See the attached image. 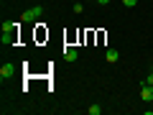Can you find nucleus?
<instances>
[{"label":"nucleus","instance_id":"obj_9","mask_svg":"<svg viewBox=\"0 0 153 115\" xmlns=\"http://www.w3.org/2000/svg\"><path fill=\"white\" fill-rule=\"evenodd\" d=\"M148 84H153V72H148Z\"/></svg>","mask_w":153,"mask_h":115},{"label":"nucleus","instance_id":"obj_4","mask_svg":"<svg viewBox=\"0 0 153 115\" xmlns=\"http://www.w3.org/2000/svg\"><path fill=\"white\" fill-rule=\"evenodd\" d=\"M64 59L66 61H76V59H79V51H76L74 46H66V49H64Z\"/></svg>","mask_w":153,"mask_h":115},{"label":"nucleus","instance_id":"obj_8","mask_svg":"<svg viewBox=\"0 0 153 115\" xmlns=\"http://www.w3.org/2000/svg\"><path fill=\"white\" fill-rule=\"evenodd\" d=\"M135 3H138V0H123V5H128V8H133Z\"/></svg>","mask_w":153,"mask_h":115},{"label":"nucleus","instance_id":"obj_2","mask_svg":"<svg viewBox=\"0 0 153 115\" xmlns=\"http://www.w3.org/2000/svg\"><path fill=\"white\" fill-rule=\"evenodd\" d=\"M41 13H44V8H41V5H33V8H28V10H23L21 18H23V23H31V21H36Z\"/></svg>","mask_w":153,"mask_h":115},{"label":"nucleus","instance_id":"obj_3","mask_svg":"<svg viewBox=\"0 0 153 115\" xmlns=\"http://www.w3.org/2000/svg\"><path fill=\"white\" fill-rule=\"evenodd\" d=\"M13 72H16V66H13L10 61H5V64L0 66V79H3V82H5L8 77H13Z\"/></svg>","mask_w":153,"mask_h":115},{"label":"nucleus","instance_id":"obj_1","mask_svg":"<svg viewBox=\"0 0 153 115\" xmlns=\"http://www.w3.org/2000/svg\"><path fill=\"white\" fill-rule=\"evenodd\" d=\"M18 41V23H3V46H10Z\"/></svg>","mask_w":153,"mask_h":115},{"label":"nucleus","instance_id":"obj_10","mask_svg":"<svg viewBox=\"0 0 153 115\" xmlns=\"http://www.w3.org/2000/svg\"><path fill=\"white\" fill-rule=\"evenodd\" d=\"M97 3H100V5H107V3H110V0H97Z\"/></svg>","mask_w":153,"mask_h":115},{"label":"nucleus","instance_id":"obj_6","mask_svg":"<svg viewBox=\"0 0 153 115\" xmlns=\"http://www.w3.org/2000/svg\"><path fill=\"white\" fill-rule=\"evenodd\" d=\"M105 56H107V61H110V64H115V61L120 59V54H117L115 49H107V54H105Z\"/></svg>","mask_w":153,"mask_h":115},{"label":"nucleus","instance_id":"obj_7","mask_svg":"<svg viewBox=\"0 0 153 115\" xmlns=\"http://www.w3.org/2000/svg\"><path fill=\"white\" fill-rule=\"evenodd\" d=\"M102 113V108H100V105H92V108H89V115H100Z\"/></svg>","mask_w":153,"mask_h":115},{"label":"nucleus","instance_id":"obj_5","mask_svg":"<svg viewBox=\"0 0 153 115\" xmlns=\"http://www.w3.org/2000/svg\"><path fill=\"white\" fill-rule=\"evenodd\" d=\"M140 97L143 100H146V102H151V100H153V84H143V90H140Z\"/></svg>","mask_w":153,"mask_h":115}]
</instances>
